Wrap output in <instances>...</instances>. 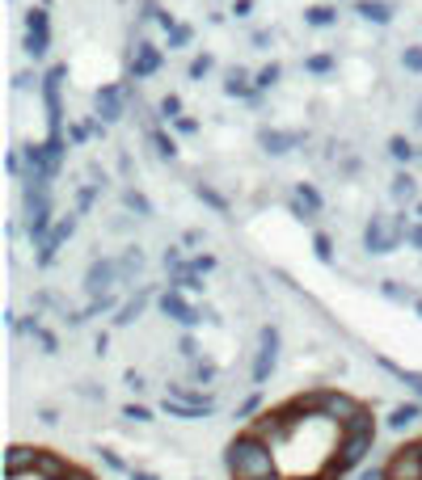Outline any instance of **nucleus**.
Returning a JSON list of instances; mask_svg holds the SVG:
<instances>
[{
    "instance_id": "4be33fe9",
    "label": "nucleus",
    "mask_w": 422,
    "mask_h": 480,
    "mask_svg": "<svg viewBox=\"0 0 422 480\" xmlns=\"http://www.w3.org/2000/svg\"><path fill=\"white\" fill-rule=\"evenodd\" d=\"M156 110H161V118H165V123H178V118H182V97H178V93L161 97V106H156Z\"/></svg>"
},
{
    "instance_id": "7ed1b4c3",
    "label": "nucleus",
    "mask_w": 422,
    "mask_h": 480,
    "mask_svg": "<svg viewBox=\"0 0 422 480\" xmlns=\"http://www.w3.org/2000/svg\"><path fill=\"white\" fill-rule=\"evenodd\" d=\"M384 476H389V480H422V447H418V442L397 447L393 459L384 464Z\"/></svg>"
},
{
    "instance_id": "c03bdc74",
    "label": "nucleus",
    "mask_w": 422,
    "mask_h": 480,
    "mask_svg": "<svg viewBox=\"0 0 422 480\" xmlns=\"http://www.w3.org/2000/svg\"><path fill=\"white\" fill-rule=\"evenodd\" d=\"M414 308H418V316H422V300H418V303H414Z\"/></svg>"
},
{
    "instance_id": "6ab92c4d",
    "label": "nucleus",
    "mask_w": 422,
    "mask_h": 480,
    "mask_svg": "<svg viewBox=\"0 0 422 480\" xmlns=\"http://www.w3.org/2000/svg\"><path fill=\"white\" fill-rule=\"evenodd\" d=\"M144 308H148V291H140L131 303H123V308H119V316H114V325H131V320H140Z\"/></svg>"
},
{
    "instance_id": "4468645a",
    "label": "nucleus",
    "mask_w": 422,
    "mask_h": 480,
    "mask_svg": "<svg viewBox=\"0 0 422 480\" xmlns=\"http://www.w3.org/2000/svg\"><path fill=\"white\" fill-rule=\"evenodd\" d=\"M300 139H304L300 131H262V135H258V144H262L267 152H275V156H283V152H292Z\"/></svg>"
},
{
    "instance_id": "20e7f679",
    "label": "nucleus",
    "mask_w": 422,
    "mask_h": 480,
    "mask_svg": "<svg viewBox=\"0 0 422 480\" xmlns=\"http://www.w3.org/2000/svg\"><path fill=\"white\" fill-rule=\"evenodd\" d=\"M64 64H56V68L42 76V101H47V123H51V135H64L59 127H64V106H59V81H64Z\"/></svg>"
},
{
    "instance_id": "dca6fc26",
    "label": "nucleus",
    "mask_w": 422,
    "mask_h": 480,
    "mask_svg": "<svg viewBox=\"0 0 422 480\" xmlns=\"http://www.w3.org/2000/svg\"><path fill=\"white\" fill-rule=\"evenodd\" d=\"M422 417V405L418 400H409V405H397L393 413H389V430H406V425H414Z\"/></svg>"
},
{
    "instance_id": "72a5a7b5",
    "label": "nucleus",
    "mask_w": 422,
    "mask_h": 480,
    "mask_svg": "<svg viewBox=\"0 0 422 480\" xmlns=\"http://www.w3.org/2000/svg\"><path fill=\"white\" fill-rule=\"evenodd\" d=\"M123 417H131V422H153V413L144 409V405H127Z\"/></svg>"
},
{
    "instance_id": "aec40b11",
    "label": "nucleus",
    "mask_w": 422,
    "mask_h": 480,
    "mask_svg": "<svg viewBox=\"0 0 422 480\" xmlns=\"http://www.w3.org/2000/svg\"><path fill=\"white\" fill-rule=\"evenodd\" d=\"M414 194H418L414 178H409V173H397V178H393V198H397V203H414Z\"/></svg>"
},
{
    "instance_id": "2eb2a0df",
    "label": "nucleus",
    "mask_w": 422,
    "mask_h": 480,
    "mask_svg": "<svg viewBox=\"0 0 422 480\" xmlns=\"http://www.w3.org/2000/svg\"><path fill=\"white\" fill-rule=\"evenodd\" d=\"M34 467H39V447H34V451H30V447H13V451H9V476L13 480H22L26 472H34Z\"/></svg>"
},
{
    "instance_id": "79ce46f5",
    "label": "nucleus",
    "mask_w": 422,
    "mask_h": 480,
    "mask_svg": "<svg viewBox=\"0 0 422 480\" xmlns=\"http://www.w3.org/2000/svg\"><path fill=\"white\" fill-rule=\"evenodd\" d=\"M68 480H93V476H84V472H76V467H72V472H68Z\"/></svg>"
},
{
    "instance_id": "a19ab883",
    "label": "nucleus",
    "mask_w": 422,
    "mask_h": 480,
    "mask_svg": "<svg viewBox=\"0 0 422 480\" xmlns=\"http://www.w3.org/2000/svg\"><path fill=\"white\" fill-rule=\"evenodd\" d=\"M131 480H161L156 472H131Z\"/></svg>"
},
{
    "instance_id": "f3484780",
    "label": "nucleus",
    "mask_w": 422,
    "mask_h": 480,
    "mask_svg": "<svg viewBox=\"0 0 422 480\" xmlns=\"http://www.w3.org/2000/svg\"><path fill=\"white\" fill-rule=\"evenodd\" d=\"M224 93H228V97H253V89H250V72H245V68H228V76H224Z\"/></svg>"
},
{
    "instance_id": "f8f14e48",
    "label": "nucleus",
    "mask_w": 422,
    "mask_h": 480,
    "mask_svg": "<svg viewBox=\"0 0 422 480\" xmlns=\"http://www.w3.org/2000/svg\"><path fill=\"white\" fill-rule=\"evenodd\" d=\"M355 13L372 26H393V4L389 0H355Z\"/></svg>"
},
{
    "instance_id": "a18cd8bd",
    "label": "nucleus",
    "mask_w": 422,
    "mask_h": 480,
    "mask_svg": "<svg viewBox=\"0 0 422 480\" xmlns=\"http://www.w3.org/2000/svg\"><path fill=\"white\" fill-rule=\"evenodd\" d=\"M418 215H422V203H418Z\"/></svg>"
},
{
    "instance_id": "393cba45",
    "label": "nucleus",
    "mask_w": 422,
    "mask_h": 480,
    "mask_svg": "<svg viewBox=\"0 0 422 480\" xmlns=\"http://www.w3.org/2000/svg\"><path fill=\"white\" fill-rule=\"evenodd\" d=\"M304 72H312V76H330V72H334V56H309L304 59Z\"/></svg>"
},
{
    "instance_id": "f704fd0d",
    "label": "nucleus",
    "mask_w": 422,
    "mask_h": 480,
    "mask_svg": "<svg viewBox=\"0 0 422 480\" xmlns=\"http://www.w3.org/2000/svg\"><path fill=\"white\" fill-rule=\"evenodd\" d=\"M401 236H406L409 245H418V249H422V223H409V228H401Z\"/></svg>"
},
{
    "instance_id": "39448f33",
    "label": "nucleus",
    "mask_w": 422,
    "mask_h": 480,
    "mask_svg": "<svg viewBox=\"0 0 422 480\" xmlns=\"http://www.w3.org/2000/svg\"><path fill=\"white\" fill-rule=\"evenodd\" d=\"M47 47H51V22H47V9H30L26 17V51L34 59L47 56Z\"/></svg>"
},
{
    "instance_id": "4c0bfd02",
    "label": "nucleus",
    "mask_w": 422,
    "mask_h": 480,
    "mask_svg": "<svg viewBox=\"0 0 422 480\" xmlns=\"http://www.w3.org/2000/svg\"><path fill=\"white\" fill-rule=\"evenodd\" d=\"M258 405H262V397H258V392H253V397H250V400H245V405H241V417H250V413H253V409H258Z\"/></svg>"
},
{
    "instance_id": "a878e982",
    "label": "nucleus",
    "mask_w": 422,
    "mask_h": 480,
    "mask_svg": "<svg viewBox=\"0 0 422 480\" xmlns=\"http://www.w3.org/2000/svg\"><path fill=\"white\" fill-rule=\"evenodd\" d=\"M211 68H215V59H211L207 51H203V56L190 59V68H186V76H190V81H203V76H207Z\"/></svg>"
},
{
    "instance_id": "5701e85b",
    "label": "nucleus",
    "mask_w": 422,
    "mask_h": 480,
    "mask_svg": "<svg viewBox=\"0 0 422 480\" xmlns=\"http://www.w3.org/2000/svg\"><path fill=\"white\" fill-rule=\"evenodd\" d=\"M148 139H153V148H156V156H165V161H173L178 156V144L165 135V131H148Z\"/></svg>"
},
{
    "instance_id": "423d86ee",
    "label": "nucleus",
    "mask_w": 422,
    "mask_h": 480,
    "mask_svg": "<svg viewBox=\"0 0 422 480\" xmlns=\"http://www.w3.org/2000/svg\"><path fill=\"white\" fill-rule=\"evenodd\" d=\"M119 261L114 257H98L93 266H89V275H84V287H89V295H110V287L119 283Z\"/></svg>"
},
{
    "instance_id": "ea45409f",
    "label": "nucleus",
    "mask_w": 422,
    "mask_h": 480,
    "mask_svg": "<svg viewBox=\"0 0 422 480\" xmlns=\"http://www.w3.org/2000/svg\"><path fill=\"white\" fill-rule=\"evenodd\" d=\"M93 194H98V186H84V190H81V198H76V203H81V206H89V203H93Z\"/></svg>"
},
{
    "instance_id": "f03ea898",
    "label": "nucleus",
    "mask_w": 422,
    "mask_h": 480,
    "mask_svg": "<svg viewBox=\"0 0 422 480\" xmlns=\"http://www.w3.org/2000/svg\"><path fill=\"white\" fill-rule=\"evenodd\" d=\"M275 367H279V329L267 325V329H262V345H258V358H253V384L262 388L270 375H275Z\"/></svg>"
},
{
    "instance_id": "58836bf2",
    "label": "nucleus",
    "mask_w": 422,
    "mask_h": 480,
    "mask_svg": "<svg viewBox=\"0 0 422 480\" xmlns=\"http://www.w3.org/2000/svg\"><path fill=\"white\" fill-rule=\"evenodd\" d=\"M233 13H237V17H250L253 13V0H237V4H233Z\"/></svg>"
},
{
    "instance_id": "c756f323",
    "label": "nucleus",
    "mask_w": 422,
    "mask_h": 480,
    "mask_svg": "<svg viewBox=\"0 0 422 480\" xmlns=\"http://www.w3.org/2000/svg\"><path fill=\"white\" fill-rule=\"evenodd\" d=\"M140 266H144V253H140V249H127L123 261H119V270H123V275H140Z\"/></svg>"
},
{
    "instance_id": "0eeeda50",
    "label": "nucleus",
    "mask_w": 422,
    "mask_h": 480,
    "mask_svg": "<svg viewBox=\"0 0 422 480\" xmlns=\"http://www.w3.org/2000/svg\"><path fill=\"white\" fill-rule=\"evenodd\" d=\"M161 312H165L169 320H178V325H186V329H195L198 320H203V316H198L195 308L186 303V295H182L178 287H169L165 295H161Z\"/></svg>"
},
{
    "instance_id": "b1692460",
    "label": "nucleus",
    "mask_w": 422,
    "mask_h": 480,
    "mask_svg": "<svg viewBox=\"0 0 422 480\" xmlns=\"http://www.w3.org/2000/svg\"><path fill=\"white\" fill-rule=\"evenodd\" d=\"M389 152H393V161H401V165H409V161H414V144H409L406 135L389 139Z\"/></svg>"
},
{
    "instance_id": "37998d69",
    "label": "nucleus",
    "mask_w": 422,
    "mask_h": 480,
    "mask_svg": "<svg viewBox=\"0 0 422 480\" xmlns=\"http://www.w3.org/2000/svg\"><path fill=\"white\" fill-rule=\"evenodd\" d=\"M414 123H418V127H422V106H418V118H414Z\"/></svg>"
},
{
    "instance_id": "ddd939ff",
    "label": "nucleus",
    "mask_w": 422,
    "mask_h": 480,
    "mask_svg": "<svg viewBox=\"0 0 422 480\" xmlns=\"http://www.w3.org/2000/svg\"><path fill=\"white\" fill-rule=\"evenodd\" d=\"M364 245L372 249V253H393L397 232H389V228H384V220H372L364 228Z\"/></svg>"
},
{
    "instance_id": "c9c22d12",
    "label": "nucleus",
    "mask_w": 422,
    "mask_h": 480,
    "mask_svg": "<svg viewBox=\"0 0 422 480\" xmlns=\"http://www.w3.org/2000/svg\"><path fill=\"white\" fill-rule=\"evenodd\" d=\"M173 127H178L182 135H195V131H198V118H186V114H182V118H178V123H173Z\"/></svg>"
},
{
    "instance_id": "cd10ccee",
    "label": "nucleus",
    "mask_w": 422,
    "mask_h": 480,
    "mask_svg": "<svg viewBox=\"0 0 422 480\" xmlns=\"http://www.w3.org/2000/svg\"><path fill=\"white\" fill-rule=\"evenodd\" d=\"M190 39H195V30L186 26V22H178V26L169 30V51H178V47H186Z\"/></svg>"
},
{
    "instance_id": "7c9ffc66",
    "label": "nucleus",
    "mask_w": 422,
    "mask_h": 480,
    "mask_svg": "<svg viewBox=\"0 0 422 480\" xmlns=\"http://www.w3.org/2000/svg\"><path fill=\"white\" fill-rule=\"evenodd\" d=\"M123 203L131 206V211H140V215H153V203H148L140 190H127V194H123Z\"/></svg>"
},
{
    "instance_id": "1a4fd4ad",
    "label": "nucleus",
    "mask_w": 422,
    "mask_h": 480,
    "mask_svg": "<svg viewBox=\"0 0 422 480\" xmlns=\"http://www.w3.org/2000/svg\"><path fill=\"white\" fill-rule=\"evenodd\" d=\"M123 118V89L119 84H101L98 89V123H119Z\"/></svg>"
},
{
    "instance_id": "6e6552de",
    "label": "nucleus",
    "mask_w": 422,
    "mask_h": 480,
    "mask_svg": "<svg viewBox=\"0 0 422 480\" xmlns=\"http://www.w3.org/2000/svg\"><path fill=\"white\" fill-rule=\"evenodd\" d=\"M72 232H76V215H64V220L51 228V236L39 245V266H51V261H56V253H59V245H64Z\"/></svg>"
},
{
    "instance_id": "473e14b6",
    "label": "nucleus",
    "mask_w": 422,
    "mask_h": 480,
    "mask_svg": "<svg viewBox=\"0 0 422 480\" xmlns=\"http://www.w3.org/2000/svg\"><path fill=\"white\" fill-rule=\"evenodd\" d=\"M401 64H406L409 72H422V47H406V51H401Z\"/></svg>"
},
{
    "instance_id": "a211bd4d",
    "label": "nucleus",
    "mask_w": 422,
    "mask_h": 480,
    "mask_svg": "<svg viewBox=\"0 0 422 480\" xmlns=\"http://www.w3.org/2000/svg\"><path fill=\"white\" fill-rule=\"evenodd\" d=\"M304 22H309L312 30H325L338 22V9L334 4H312V9H304Z\"/></svg>"
},
{
    "instance_id": "412c9836",
    "label": "nucleus",
    "mask_w": 422,
    "mask_h": 480,
    "mask_svg": "<svg viewBox=\"0 0 422 480\" xmlns=\"http://www.w3.org/2000/svg\"><path fill=\"white\" fill-rule=\"evenodd\" d=\"M279 76H283L279 64H267V68L253 76V93H262V89H275V84H279Z\"/></svg>"
},
{
    "instance_id": "9d476101",
    "label": "nucleus",
    "mask_w": 422,
    "mask_h": 480,
    "mask_svg": "<svg viewBox=\"0 0 422 480\" xmlns=\"http://www.w3.org/2000/svg\"><path fill=\"white\" fill-rule=\"evenodd\" d=\"M292 211H295V220H317L321 215V194L312 190L309 181H300L292 190Z\"/></svg>"
},
{
    "instance_id": "49530a36",
    "label": "nucleus",
    "mask_w": 422,
    "mask_h": 480,
    "mask_svg": "<svg viewBox=\"0 0 422 480\" xmlns=\"http://www.w3.org/2000/svg\"><path fill=\"white\" fill-rule=\"evenodd\" d=\"M267 480H279V476H267Z\"/></svg>"
},
{
    "instance_id": "c85d7f7f",
    "label": "nucleus",
    "mask_w": 422,
    "mask_h": 480,
    "mask_svg": "<svg viewBox=\"0 0 422 480\" xmlns=\"http://www.w3.org/2000/svg\"><path fill=\"white\" fill-rule=\"evenodd\" d=\"M207 270H215V257H211V253H198V257L186 261L182 275H207Z\"/></svg>"
},
{
    "instance_id": "f257e3e1",
    "label": "nucleus",
    "mask_w": 422,
    "mask_h": 480,
    "mask_svg": "<svg viewBox=\"0 0 422 480\" xmlns=\"http://www.w3.org/2000/svg\"><path fill=\"white\" fill-rule=\"evenodd\" d=\"M224 464L233 472V480H267L275 476V451H270L267 439L258 434H237V439L224 447Z\"/></svg>"
},
{
    "instance_id": "bb28decb",
    "label": "nucleus",
    "mask_w": 422,
    "mask_h": 480,
    "mask_svg": "<svg viewBox=\"0 0 422 480\" xmlns=\"http://www.w3.org/2000/svg\"><path fill=\"white\" fill-rule=\"evenodd\" d=\"M195 194H198V198H203V203H211V206H215L220 215H228V203H224V198H220V194H215V190H211L207 181H198V186H195Z\"/></svg>"
},
{
    "instance_id": "e433bc0d",
    "label": "nucleus",
    "mask_w": 422,
    "mask_h": 480,
    "mask_svg": "<svg viewBox=\"0 0 422 480\" xmlns=\"http://www.w3.org/2000/svg\"><path fill=\"white\" fill-rule=\"evenodd\" d=\"M84 135H89V127H84V123H76V127H72V131H68V139H72V144H84Z\"/></svg>"
},
{
    "instance_id": "9b49d317",
    "label": "nucleus",
    "mask_w": 422,
    "mask_h": 480,
    "mask_svg": "<svg viewBox=\"0 0 422 480\" xmlns=\"http://www.w3.org/2000/svg\"><path fill=\"white\" fill-rule=\"evenodd\" d=\"M161 47H153V42H140L136 47V56H131V76L136 81H144V76H153V72H161Z\"/></svg>"
},
{
    "instance_id": "2f4dec72",
    "label": "nucleus",
    "mask_w": 422,
    "mask_h": 480,
    "mask_svg": "<svg viewBox=\"0 0 422 480\" xmlns=\"http://www.w3.org/2000/svg\"><path fill=\"white\" fill-rule=\"evenodd\" d=\"M312 249H317V257H321V261H330V257H334V240H330V236H325V232H317V236H312Z\"/></svg>"
}]
</instances>
